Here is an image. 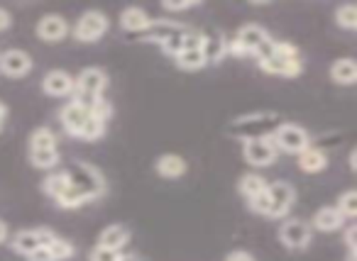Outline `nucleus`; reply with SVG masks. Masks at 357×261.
I'll use <instances>...</instances> for the list:
<instances>
[{
  "label": "nucleus",
  "mask_w": 357,
  "mask_h": 261,
  "mask_svg": "<svg viewBox=\"0 0 357 261\" xmlns=\"http://www.w3.org/2000/svg\"><path fill=\"white\" fill-rule=\"evenodd\" d=\"M259 69L264 74H272V76H284V79H294L303 71V61L298 49L291 45V42H279L274 45V54L264 61H257Z\"/></svg>",
  "instance_id": "f257e3e1"
},
{
  "label": "nucleus",
  "mask_w": 357,
  "mask_h": 261,
  "mask_svg": "<svg viewBox=\"0 0 357 261\" xmlns=\"http://www.w3.org/2000/svg\"><path fill=\"white\" fill-rule=\"evenodd\" d=\"M64 171H66V176H69V186L76 188V191H81L84 196H89L91 200H96V198H100L105 193L103 173H100L96 166H91V164L74 161L71 166H66Z\"/></svg>",
  "instance_id": "f03ea898"
},
{
  "label": "nucleus",
  "mask_w": 357,
  "mask_h": 261,
  "mask_svg": "<svg viewBox=\"0 0 357 261\" xmlns=\"http://www.w3.org/2000/svg\"><path fill=\"white\" fill-rule=\"evenodd\" d=\"M282 125V120L277 118L274 113H264V115H248V118L235 120L233 125L228 127L230 134L245 139H257V137H272L274 129Z\"/></svg>",
  "instance_id": "7ed1b4c3"
},
{
  "label": "nucleus",
  "mask_w": 357,
  "mask_h": 261,
  "mask_svg": "<svg viewBox=\"0 0 357 261\" xmlns=\"http://www.w3.org/2000/svg\"><path fill=\"white\" fill-rule=\"evenodd\" d=\"M269 32L262 25H245L240 27V32L235 35V40L228 42V52L235 56H255L257 49L269 40Z\"/></svg>",
  "instance_id": "20e7f679"
},
{
  "label": "nucleus",
  "mask_w": 357,
  "mask_h": 261,
  "mask_svg": "<svg viewBox=\"0 0 357 261\" xmlns=\"http://www.w3.org/2000/svg\"><path fill=\"white\" fill-rule=\"evenodd\" d=\"M269 139L274 142L277 152L282 149V152H289V154H298L306 147H311V137H308V132L294 122H282L277 129H274Z\"/></svg>",
  "instance_id": "39448f33"
},
{
  "label": "nucleus",
  "mask_w": 357,
  "mask_h": 261,
  "mask_svg": "<svg viewBox=\"0 0 357 261\" xmlns=\"http://www.w3.org/2000/svg\"><path fill=\"white\" fill-rule=\"evenodd\" d=\"M243 157L250 166L255 168H267L277 161L279 152L274 147V142L269 137H257V139H245L243 142Z\"/></svg>",
  "instance_id": "423d86ee"
},
{
  "label": "nucleus",
  "mask_w": 357,
  "mask_h": 261,
  "mask_svg": "<svg viewBox=\"0 0 357 261\" xmlns=\"http://www.w3.org/2000/svg\"><path fill=\"white\" fill-rule=\"evenodd\" d=\"M110 22H108V15L100 10H86L84 15L76 20L74 25V37L79 42H98L100 37L108 32Z\"/></svg>",
  "instance_id": "0eeeda50"
},
{
  "label": "nucleus",
  "mask_w": 357,
  "mask_h": 261,
  "mask_svg": "<svg viewBox=\"0 0 357 261\" xmlns=\"http://www.w3.org/2000/svg\"><path fill=\"white\" fill-rule=\"evenodd\" d=\"M267 196H269V212L267 217L277 220V217H284L289 210H291L294 200H296V191L289 181H274L267 183Z\"/></svg>",
  "instance_id": "6e6552de"
},
{
  "label": "nucleus",
  "mask_w": 357,
  "mask_h": 261,
  "mask_svg": "<svg viewBox=\"0 0 357 261\" xmlns=\"http://www.w3.org/2000/svg\"><path fill=\"white\" fill-rule=\"evenodd\" d=\"M105 88H108V74L98 66H89L74 79V93H86L96 95V98H103Z\"/></svg>",
  "instance_id": "1a4fd4ad"
},
{
  "label": "nucleus",
  "mask_w": 357,
  "mask_h": 261,
  "mask_svg": "<svg viewBox=\"0 0 357 261\" xmlns=\"http://www.w3.org/2000/svg\"><path fill=\"white\" fill-rule=\"evenodd\" d=\"M311 225L303 220H287L279 230V239L287 249H306L311 244Z\"/></svg>",
  "instance_id": "9d476101"
},
{
  "label": "nucleus",
  "mask_w": 357,
  "mask_h": 261,
  "mask_svg": "<svg viewBox=\"0 0 357 261\" xmlns=\"http://www.w3.org/2000/svg\"><path fill=\"white\" fill-rule=\"evenodd\" d=\"M32 56L22 49H8L0 54V74L8 79H22L32 71Z\"/></svg>",
  "instance_id": "9b49d317"
},
{
  "label": "nucleus",
  "mask_w": 357,
  "mask_h": 261,
  "mask_svg": "<svg viewBox=\"0 0 357 261\" xmlns=\"http://www.w3.org/2000/svg\"><path fill=\"white\" fill-rule=\"evenodd\" d=\"M52 237H54V232L45 230V227H37V230H20L15 237H13V249H15L17 254L27 256L35 249H40V246L50 244Z\"/></svg>",
  "instance_id": "f8f14e48"
},
{
  "label": "nucleus",
  "mask_w": 357,
  "mask_h": 261,
  "mask_svg": "<svg viewBox=\"0 0 357 261\" xmlns=\"http://www.w3.org/2000/svg\"><path fill=\"white\" fill-rule=\"evenodd\" d=\"M42 90L52 98H64V95L74 93V76L64 69H52L50 74L42 79Z\"/></svg>",
  "instance_id": "ddd939ff"
},
{
  "label": "nucleus",
  "mask_w": 357,
  "mask_h": 261,
  "mask_svg": "<svg viewBox=\"0 0 357 261\" xmlns=\"http://www.w3.org/2000/svg\"><path fill=\"white\" fill-rule=\"evenodd\" d=\"M35 32L42 42L54 45V42H61L69 35V25H66V20L61 15H45V17H40Z\"/></svg>",
  "instance_id": "4468645a"
},
{
  "label": "nucleus",
  "mask_w": 357,
  "mask_h": 261,
  "mask_svg": "<svg viewBox=\"0 0 357 261\" xmlns=\"http://www.w3.org/2000/svg\"><path fill=\"white\" fill-rule=\"evenodd\" d=\"M59 120H61V127H64L71 137H76V134L81 132V127H84V122L89 120V113H86L79 103L69 100V103L59 110Z\"/></svg>",
  "instance_id": "2eb2a0df"
},
{
  "label": "nucleus",
  "mask_w": 357,
  "mask_h": 261,
  "mask_svg": "<svg viewBox=\"0 0 357 261\" xmlns=\"http://www.w3.org/2000/svg\"><path fill=\"white\" fill-rule=\"evenodd\" d=\"M189 168L184 157L178 154H162V157L154 161V171L159 173L162 178H181Z\"/></svg>",
  "instance_id": "dca6fc26"
},
{
  "label": "nucleus",
  "mask_w": 357,
  "mask_h": 261,
  "mask_svg": "<svg viewBox=\"0 0 357 261\" xmlns=\"http://www.w3.org/2000/svg\"><path fill=\"white\" fill-rule=\"evenodd\" d=\"M311 225L316 227L318 232H337L345 225V217L340 215V210H337L335 205H326V207H321V210H316Z\"/></svg>",
  "instance_id": "f3484780"
},
{
  "label": "nucleus",
  "mask_w": 357,
  "mask_h": 261,
  "mask_svg": "<svg viewBox=\"0 0 357 261\" xmlns=\"http://www.w3.org/2000/svg\"><path fill=\"white\" fill-rule=\"evenodd\" d=\"M296 159H298V168L303 173H321L328 166V154L318 147H306L303 152L296 154Z\"/></svg>",
  "instance_id": "a211bd4d"
},
{
  "label": "nucleus",
  "mask_w": 357,
  "mask_h": 261,
  "mask_svg": "<svg viewBox=\"0 0 357 261\" xmlns=\"http://www.w3.org/2000/svg\"><path fill=\"white\" fill-rule=\"evenodd\" d=\"M152 25V17L142 10V8H125L120 13V27L128 32H147Z\"/></svg>",
  "instance_id": "6ab92c4d"
},
{
  "label": "nucleus",
  "mask_w": 357,
  "mask_h": 261,
  "mask_svg": "<svg viewBox=\"0 0 357 261\" xmlns=\"http://www.w3.org/2000/svg\"><path fill=\"white\" fill-rule=\"evenodd\" d=\"M128 242H130V230L123 225H108L98 237V246H105V249H113V251H120Z\"/></svg>",
  "instance_id": "aec40b11"
},
{
  "label": "nucleus",
  "mask_w": 357,
  "mask_h": 261,
  "mask_svg": "<svg viewBox=\"0 0 357 261\" xmlns=\"http://www.w3.org/2000/svg\"><path fill=\"white\" fill-rule=\"evenodd\" d=\"M331 79L335 81L337 86H352L357 81V64L350 59V56L333 61V66H331Z\"/></svg>",
  "instance_id": "412c9836"
},
{
  "label": "nucleus",
  "mask_w": 357,
  "mask_h": 261,
  "mask_svg": "<svg viewBox=\"0 0 357 261\" xmlns=\"http://www.w3.org/2000/svg\"><path fill=\"white\" fill-rule=\"evenodd\" d=\"M174 64H176L181 71H201L204 66H208V61H206V56L201 49H184L174 56Z\"/></svg>",
  "instance_id": "4be33fe9"
},
{
  "label": "nucleus",
  "mask_w": 357,
  "mask_h": 261,
  "mask_svg": "<svg viewBox=\"0 0 357 261\" xmlns=\"http://www.w3.org/2000/svg\"><path fill=\"white\" fill-rule=\"evenodd\" d=\"M264 188H267V181H264L259 173H245V176L240 178V183H238V191H240V196H243L245 200H252V198L259 196Z\"/></svg>",
  "instance_id": "5701e85b"
},
{
  "label": "nucleus",
  "mask_w": 357,
  "mask_h": 261,
  "mask_svg": "<svg viewBox=\"0 0 357 261\" xmlns=\"http://www.w3.org/2000/svg\"><path fill=\"white\" fill-rule=\"evenodd\" d=\"M204 56L208 64H218V61H223V56L228 54V40H223V37H206L204 40Z\"/></svg>",
  "instance_id": "b1692460"
},
{
  "label": "nucleus",
  "mask_w": 357,
  "mask_h": 261,
  "mask_svg": "<svg viewBox=\"0 0 357 261\" xmlns=\"http://www.w3.org/2000/svg\"><path fill=\"white\" fill-rule=\"evenodd\" d=\"M30 161L35 168L50 171L59 164V149H30Z\"/></svg>",
  "instance_id": "393cba45"
},
{
  "label": "nucleus",
  "mask_w": 357,
  "mask_h": 261,
  "mask_svg": "<svg viewBox=\"0 0 357 261\" xmlns=\"http://www.w3.org/2000/svg\"><path fill=\"white\" fill-rule=\"evenodd\" d=\"M66 188H69V176H66V171L50 173V176L45 178V183H42V191H45L52 200H56V198H59Z\"/></svg>",
  "instance_id": "a878e982"
},
{
  "label": "nucleus",
  "mask_w": 357,
  "mask_h": 261,
  "mask_svg": "<svg viewBox=\"0 0 357 261\" xmlns=\"http://www.w3.org/2000/svg\"><path fill=\"white\" fill-rule=\"evenodd\" d=\"M105 137V122H100V120L91 118L84 122V127H81V132L76 134V139H81V142H98V139Z\"/></svg>",
  "instance_id": "bb28decb"
},
{
  "label": "nucleus",
  "mask_w": 357,
  "mask_h": 261,
  "mask_svg": "<svg viewBox=\"0 0 357 261\" xmlns=\"http://www.w3.org/2000/svg\"><path fill=\"white\" fill-rule=\"evenodd\" d=\"M56 205L59 207H64V210H76V207H81V205H86V203H91V198L89 196H84L81 191H76V188H66L64 193H61L59 198H56Z\"/></svg>",
  "instance_id": "cd10ccee"
},
{
  "label": "nucleus",
  "mask_w": 357,
  "mask_h": 261,
  "mask_svg": "<svg viewBox=\"0 0 357 261\" xmlns=\"http://www.w3.org/2000/svg\"><path fill=\"white\" fill-rule=\"evenodd\" d=\"M335 22H337V27H342V30H347V32L357 30V8L352 6V3H342L335 10Z\"/></svg>",
  "instance_id": "c85d7f7f"
},
{
  "label": "nucleus",
  "mask_w": 357,
  "mask_h": 261,
  "mask_svg": "<svg viewBox=\"0 0 357 261\" xmlns=\"http://www.w3.org/2000/svg\"><path fill=\"white\" fill-rule=\"evenodd\" d=\"M47 249H50V254L54 261H64V259H71V256H74V244H71L69 239H61L59 235L52 237V242L47 244Z\"/></svg>",
  "instance_id": "c756f323"
},
{
  "label": "nucleus",
  "mask_w": 357,
  "mask_h": 261,
  "mask_svg": "<svg viewBox=\"0 0 357 261\" xmlns=\"http://www.w3.org/2000/svg\"><path fill=\"white\" fill-rule=\"evenodd\" d=\"M30 149H56V134L50 127H37L30 134Z\"/></svg>",
  "instance_id": "7c9ffc66"
},
{
  "label": "nucleus",
  "mask_w": 357,
  "mask_h": 261,
  "mask_svg": "<svg viewBox=\"0 0 357 261\" xmlns=\"http://www.w3.org/2000/svg\"><path fill=\"white\" fill-rule=\"evenodd\" d=\"M337 210H340V215L345 217V220H355L357 217V191H345L340 198H337Z\"/></svg>",
  "instance_id": "2f4dec72"
},
{
  "label": "nucleus",
  "mask_w": 357,
  "mask_h": 261,
  "mask_svg": "<svg viewBox=\"0 0 357 261\" xmlns=\"http://www.w3.org/2000/svg\"><path fill=\"white\" fill-rule=\"evenodd\" d=\"M248 205H250V210L252 212H257V215H264L267 217V212H269V196H267V188H264L259 196H255L252 200H248Z\"/></svg>",
  "instance_id": "473e14b6"
},
{
  "label": "nucleus",
  "mask_w": 357,
  "mask_h": 261,
  "mask_svg": "<svg viewBox=\"0 0 357 261\" xmlns=\"http://www.w3.org/2000/svg\"><path fill=\"white\" fill-rule=\"evenodd\" d=\"M120 259V251H113V249H105V246H98L91 251V261H118Z\"/></svg>",
  "instance_id": "72a5a7b5"
},
{
  "label": "nucleus",
  "mask_w": 357,
  "mask_h": 261,
  "mask_svg": "<svg viewBox=\"0 0 357 261\" xmlns=\"http://www.w3.org/2000/svg\"><path fill=\"white\" fill-rule=\"evenodd\" d=\"M27 261H54V259H52L47 246H40V249H35L32 254H27Z\"/></svg>",
  "instance_id": "f704fd0d"
},
{
  "label": "nucleus",
  "mask_w": 357,
  "mask_h": 261,
  "mask_svg": "<svg viewBox=\"0 0 357 261\" xmlns=\"http://www.w3.org/2000/svg\"><path fill=\"white\" fill-rule=\"evenodd\" d=\"M225 261H257L250 251L245 249H238V251H230L228 256H225Z\"/></svg>",
  "instance_id": "c9c22d12"
},
{
  "label": "nucleus",
  "mask_w": 357,
  "mask_h": 261,
  "mask_svg": "<svg viewBox=\"0 0 357 261\" xmlns=\"http://www.w3.org/2000/svg\"><path fill=\"white\" fill-rule=\"evenodd\" d=\"M199 3H164V10H172V13H181V10H191V8H196Z\"/></svg>",
  "instance_id": "e433bc0d"
},
{
  "label": "nucleus",
  "mask_w": 357,
  "mask_h": 261,
  "mask_svg": "<svg viewBox=\"0 0 357 261\" xmlns=\"http://www.w3.org/2000/svg\"><path fill=\"white\" fill-rule=\"evenodd\" d=\"M355 235H357V227L355 225L345 227V244H347V251H355L357 249V246H355Z\"/></svg>",
  "instance_id": "4c0bfd02"
},
{
  "label": "nucleus",
  "mask_w": 357,
  "mask_h": 261,
  "mask_svg": "<svg viewBox=\"0 0 357 261\" xmlns=\"http://www.w3.org/2000/svg\"><path fill=\"white\" fill-rule=\"evenodd\" d=\"M10 13H6L3 10V8H0V32L3 30H8V27H10Z\"/></svg>",
  "instance_id": "58836bf2"
},
{
  "label": "nucleus",
  "mask_w": 357,
  "mask_h": 261,
  "mask_svg": "<svg viewBox=\"0 0 357 261\" xmlns=\"http://www.w3.org/2000/svg\"><path fill=\"white\" fill-rule=\"evenodd\" d=\"M6 239H8V225L3 220H0V244H3Z\"/></svg>",
  "instance_id": "ea45409f"
},
{
  "label": "nucleus",
  "mask_w": 357,
  "mask_h": 261,
  "mask_svg": "<svg viewBox=\"0 0 357 261\" xmlns=\"http://www.w3.org/2000/svg\"><path fill=\"white\" fill-rule=\"evenodd\" d=\"M350 168H352V171L357 168V149H352V152H350Z\"/></svg>",
  "instance_id": "a19ab883"
},
{
  "label": "nucleus",
  "mask_w": 357,
  "mask_h": 261,
  "mask_svg": "<svg viewBox=\"0 0 357 261\" xmlns=\"http://www.w3.org/2000/svg\"><path fill=\"white\" fill-rule=\"evenodd\" d=\"M118 261H139L135 254H120V259Z\"/></svg>",
  "instance_id": "79ce46f5"
},
{
  "label": "nucleus",
  "mask_w": 357,
  "mask_h": 261,
  "mask_svg": "<svg viewBox=\"0 0 357 261\" xmlns=\"http://www.w3.org/2000/svg\"><path fill=\"white\" fill-rule=\"evenodd\" d=\"M6 118H8V113H0V129H3V125H6Z\"/></svg>",
  "instance_id": "37998d69"
},
{
  "label": "nucleus",
  "mask_w": 357,
  "mask_h": 261,
  "mask_svg": "<svg viewBox=\"0 0 357 261\" xmlns=\"http://www.w3.org/2000/svg\"><path fill=\"white\" fill-rule=\"evenodd\" d=\"M347 261H355V251H347Z\"/></svg>",
  "instance_id": "c03bdc74"
},
{
  "label": "nucleus",
  "mask_w": 357,
  "mask_h": 261,
  "mask_svg": "<svg viewBox=\"0 0 357 261\" xmlns=\"http://www.w3.org/2000/svg\"><path fill=\"white\" fill-rule=\"evenodd\" d=\"M0 113H8V108H6L3 103H0Z\"/></svg>",
  "instance_id": "a18cd8bd"
}]
</instances>
